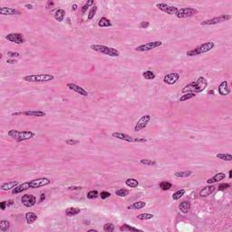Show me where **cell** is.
<instances>
[{
  "label": "cell",
  "mask_w": 232,
  "mask_h": 232,
  "mask_svg": "<svg viewBox=\"0 0 232 232\" xmlns=\"http://www.w3.org/2000/svg\"><path fill=\"white\" fill-rule=\"evenodd\" d=\"M208 86V80L203 77L199 76L195 82H192L187 84L182 89V94H187V92H193V94H199V92H203Z\"/></svg>",
  "instance_id": "cell-1"
},
{
  "label": "cell",
  "mask_w": 232,
  "mask_h": 232,
  "mask_svg": "<svg viewBox=\"0 0 232 232\" xmlns=\"http://www.w3.org/2000/svg\"><path fill=\"white\" fill-rule=\"evenodd\" d=\"M7 135L17 143L25 142L31 140L35 137V133L32 131H17V130H10L7 132Z\"/></svg>",
  "instance_id": "cell-2"
},
{
  "label": "cell",
  "mask_w": 232,
  "mask_h": 232,
  "mask_svg": "<svg viewBox=\"0 0 232 232\" xmlns=\"http://www.w3.org/2000/svg\"><path fill=\"white\" fill-rule=\"evenodd\" d=\"M91 49L94 50L97 53L105 55H109L111 57H118L120 55V52L112 47H109V46L106 45H103V44H91Z\"/></svg>",
  "instance_id": "cell-3"
},
{
  "label": "cell",
  "mask_w": 232,
  "mask_h": 232,
  "mask_svg": "<svg viewBox=\"0 0 232 232\" xmlns=\"http://www.w3.org/2000/svg\"><path fill=\"white\" fill-rule=\"evenodd\" d=\"M215 47V44L213 42H206L199 45H198L196 48L190 50L186 53L188 56H197L202 54H206L208 52L211 51Z\"/></svg>",
  "instance_id": "cell-4"
},
{
  "label": "cell",
  "mask_w": 232,
  "mask_h": 232,
  "mask_svg": "<svg viewBox=\"0 0 232 232\" xmlns=\"http://www.w3.org/2000/svg\"><path fill=\"white\" fill-rule=\"evenodd\" d=\"M23 80L29 83H47L55 80V76L50 74H38L30 75L23 77Z\"/></svg>",
  "instance_id": "cell-5"
},
{
  "label": "cell",
  "mask_w": 232,
  "mask_h": 232,
  "mask_svg": "<svg viewBox=\"0 0 232 232\" xmlns=\"http://www.w3.org/2000/svg\"><path fill=\"white\" fill-rule=\"evenodd\" d=\"M232 18V16L230 15H220L219 16L208 19L205 21H202L200 23V26L202 27H206V26H213V25H218V24H221V23L227 22L228 20H230Z\"/></svg>",
  "instance_id": "cell-6"
},
{
  "label": "cell",
  "mask_w": 232,
  "mask_h": 232,
  "mask_svg": "<svg viewBox=\"0 0 232 232\" xmlns=\"http://www.w3.org/2000/svg\"><path fill=\"white\" fill-rule=\"evenodd\" d=\"M161 45H162L161 41H152V42H149V43H146V44H143L141 45H138L135 48V51L140 52V53L147 52V51H151V50L155 49V48H158Z\"/></svg>",
  "instance_id": "cell-7"
},
{
  "label": "cell",
  "mask_w": 232,
  "mask_h": 232,
  "mask_svg": "<svg viewBox=\"0 0 232 232\" xmlns=\"http://www.w3.org/2000/svg\"><path fill=\"white\" fill-rule=\"evenodd\" d=\"M198 14V10L193 7H181L178 8L175 16L178 18H188L194 16L195 15Z\"/></svg>",
  "instance_id": "cell-8"
},
{
  "label": "cell",
  "mask_w": 232,
  "mask_h": 232,
  "mask_svg": "<svg viewBox=\"0 0 232 232\" xmlns=\"http://www.w3.org/2000/svg\"><path fill=\"white\" fill-rule=\"evenodd\" d=\"M51 183V180L45 177H42V178H37L33 180L29 181L30 184V189H37V188H41V187H44L47 186Z\"/></svg>",
  "instance_id": "cell-9"
},
{
  "label": "cell",
  "mask_w": 232,
  "mask_h": 232,
  "mask_svg": "<svg viewBox=\"0 0 232 232\" xmlns=\"http://www.w3.org/2000/svg\"><path fill=\"white\" fill-rule=\"evenodd\" d=\"M151 119V116L150 114H145V115L142 116V117L139 119L138 122L136 123V124L134 126V131L139 132V131H142V130L145 129L148 126Z\"/></svg>",
  "instance_id": "cell-10"
},
{
  "label": "cell",
  "mask_w": 232,
  "mask_h": 232,
  "mask_svg": "<svg viewBox=\"0 0 232 232\" xmlns=\"http://www.w3.org/2000/svg\"><path fill=\"white\" fill-rule=\"evenodd\" d=\"M6 39L9 42L15 43V44H24L26 42V39L21 33H10L6 35Z\"/></svg>",
  "instance_id": "cell-11"
},
{
  "label": "cell",
  "mask_w": 232,
  "mask_h": 232,
  "mask_svg": "<svg viewBox=\"0 0 232 232\" xmlns=\"http://www.w3.org/2000/svg\"><path fill=\"white\" fill-rule=\"evenodd\" d=\"M21 202L27 208H31L36 204V198L32 194H25L21 198Z\"/></svg>",
  "instance_id": "cell-12"
},
{
  "label": "cell",
  "mask_w": 232,
  "mask_h": 232,
  "mask_svg": "<svg viewBox=\"0 0 232 232\" xmlns=\"http://www.w3.org/2000/svg\"><path fill=\"white\" fill-rule=\"evenodd\" d=\"M156 7H157L159 10H160V11H162V12H164V13H166V14H168V15H175L176 12H177V10H178V7H173V6L167 5V4H165V3H158V4L156 5Z\"/></svg>",
  "instance_id": "cell-13"
},
{
  "label": "cell",
  "mask_w": 232,
  "mask_h": 232,
  "mask_svg": "<svg viewBox=\"0 0 232 232\" xmlns=\"http://www.w3.org/2000/svg\"><path fill=\"white\" fill-rule=\"evenodd\" d=\"M66 86L68 87V89L72 90L73 92H76V94H78V95H82V96L87 97L88 95H89V94H88V92H87L84 88L81 87L80 85H78V84H76V83H68L66 84Z\"/></svg>",
  "instance_id": "cell-14"
},
{
  "label": "cell",
  "mask_w": 232,
  "mask_h": 232,
  "mask_svg": "<svg viewBox=\"0 0 232 232\" xmlns=\"http://www.w3.org/2000/svg\"><path fill=\"white\" fill-rule=\"evenodd\" d=\"M13 116H18V115H27V116H33V117H44L46 115V113L43 111H26V112H14L12 113Z\"/></svg>",
  "instance_id": "cell-15"
},
{
  "label": "cell",
  "mask_w": 232,
  "mask_h": 232,
  "mask_svg": "<svg viewBox=\"0 0 232 232\" xmlns=\"http://www.w3.org/2000/svg\"><path fill=\"white\" fill-rule=\"evenodd\" d=\"M179 79H180V74L171 73V74H168L164 76L163 82L168 85H173L179 81Z\"/></svg>",
  "instance_id": "cell-16"
},
{
  "label": "cell",
  "mask_w": 232,
  "mask_h": 232,
  "mask_svg": "<svg viewBox=\"0 0 232 232\" xmlns=\"http://www.w3.org/2000/svg\"><path fill=\"white\" fill-rule=\"evenodd\" d=\"M112 136L113 138L119 139V140H122V141H124V142H127V143H133V140H134V138L132 137L131 135L123 133V132H112Z\"/></svg>",
  "instance_id": "cell-17"
},
{
  "label": "cell",
  "mask_w": 232,
  "mask_h": 232,
  "mask_svg": "<svg viewBox=\"0 0 232 232\" xmlns=\"http://www.w3.org/2000/svg\"><path fill=\"white\" fill-rule=\"evenodd\" d=\"M216 186L215 185H212V184H208V186L204 187L203 189L200 190L199 191V196L200 197H208L211 195L215 191H216Z\"/></svg>",
  "instance_id": "cell-18"
},
{
  "label": "cell",
  "mask_w": 232,
  "mask_h": 232,
  "mask_svg": "<svg viewBox=\"0 0 232 232\" xmlns=\"http://www.w3.org/2000/svg\"><path fill=\"white\" fill-rule=\"evenodd\" d=\"M219 94L222 96H226V95H228L230 92H231V90L230 88L228 87V83L227 81H223L220 83V84L219 85Z\"/></svg>",
  "instance_id": "cell-19"
},
{
  "label": "cell",
  "mask_w": 232,
  "mask_h": 232,
  "mask_svg": "<svg viewBox=\"0 0 232 232\" xmlns=\"http://www.w3.org/2000/svg\"><path fill=\"white\" fill-rule=\"evenodd\" d=\"M28 189H30V184H29V181H27V182H24L22 184H19L18 186H16L15 189L12 190V193L14 195L16 194H19L23 191H27Z\"/></svg>",
  "instance_id": "cell-20"
},
{
  "label": "cell",
  "mask_w": 232,
  "mask_h": 232,
  "mask_svg": "<svg viewBox=\"0 0 232 232\" xmlns=\"http://www.w3.org/2000/svg\"><path fill=\"white\" fill-rule=\"evenodd\" d=\"M0 14L2 16H18L21 13L12 7H0Z\"/></svg>",
  "instance_id": "cell-21"
},
{
  "label": "cell",
  "mask_w": 232,
  "mask_h": 232,
  "mask_svg": "<svg viewBox=\"0 0 232 232\" xmlns=\"http://www.w3.org/2000/svg\"><path fill=\"white\" fill-rule=\"evenodd\" d=\"M178 208H179V211H180L181 213L187 214V213H189L190 211H191V202L188 201V200L181 201V202L179 204Z\"/></svg>",
  "instance_id": "cell-22"
},
{
  "label": "cell",
  "mask_w": 232,
  "mask_h": 232,
  "mask_svg": "<svg viewBox=\"0 0 232 232\" xmlns=\"http://www.w3.org/2000/svg\"><path fill=\"white\" fill-rule=\"evenodd\" d=\"M226 178V174L223 173V172H219L217 174H215L212 178H210L207 180V183L208 184H213V183H216V182H219V181H221L223 180H225Z\"/></svg>",
  "instance_id": "cell-23"
},
{
  "label": "cell",
  "mask_w": 232,
  "mask_h": 232,
  "mask_svg": "<svg viewBox=\"0 0 232 232\" xmlns=\"http://www.w3.org/2000/svg\"><path fill=\"white\" fill-rule=\"evenodd\" d=\"M18 185H19V182L16 181V180L6 182V183H3V184L1 185V190H2L3 191H10V190L15 189L16 186H18Z\"/></svg>",
  "instance_id": "cell-24"
},
{
  "label": "cell",
  "mask_w": 232,
  "mask_h": 232,
  "mask_svg": "<svg viewBox=\"0 0 232 232\" xmlns=\"http://www.w3.org/2000/svg\"><path fill=\"white\" fill-rule=\"evenodd\" d=\"M145 206H146L145 201H136L132 205L128 206L127 208L130 211H138V210H141V208H143Z\"/></svg>",
  "instance_id": "cell-25"
},
{
  "label": "cell",
  "mask_w": 232,
  "mask_h": 232,
  "mask_svg": "<svg viewBox=\"0 0 232 232\" xmlns=\"http://www.w3.org/2000/svg\"><path fill=\"white\" fill-rule=\"evenodd\" d=\"M81 212V210L79 208H75V207H71V208H68L65 210V215L67 217H73L75 216L77 214H79Z\"/></svg>",
  "instance_id": "cell-26"
},
{
  "label": "cell",
  "mask_w": 232,
  "mask_h": 232,
  "mask_svg": "<svg viewBox=\"0 0 232 232\" xmlns=\"http://www.w3.org/2000/svg\"><path fill=\"white\" fill-rule=\"evenodd\" d=\"M65 11L64 10V9H57L55 12V14H54V17H55V19L57 21V22H63L64 21V17H65Z\"/></svg>",
  "instance_id": "cell-27"
},
{
  "label": "cell",
  "mask_w": 232,
  "mask_h": 232,
  "mask_svg": "<svg viewBox=\"0 0 232 232\" xmlns=\"http://www.w3.org/2000/svg\"><path fill=\"white\" fill-rule=\"evenodd\" d=\"M112 26V22L107 17H102L98 22V27H111Z\"/></svg>",
  "instance_id": "cell-28"
},
{
  "label": "cell",
  "mask_w": 232,
  "mask_h": 232,
  "mask_svg": "<svg viewBox=\"0 0 232 232\" xmlns=\"http://www.w3.org/2000/svg\"><path fill=\"white\" fill-rule=\"evenodd\" d=\"M37 219H38V217L35 212H27L26 213V220H27V224H29V225H31L35 221H36Z\"/></svg>",
  "instance_id": "cell-29"
},
{
  "label": "cell",
  "mask_w": 232,
  "mask_h": 232,
  "mask_svg": "<svg viewBox=\"0 0 232 232\" xmlns=\"http://www.w3.org/2000/svg\"><path fill=\"white\" fill-rule=\"evenodd\" d=\"M125 184H126L127 187L132 188V189H134V188H137V187H138L139 181H138L136 179L130 178V179H127V180H125Z\"/></svg>",
  "instance_id": "cell-30"
},
{
  "label": "cell",
  "mask_w": 232,
  "mask_h": 232,
  "mask_svg": "<svg viewBox=\"0 0 232 232\" xmlns=\"http://www.w3.org/2000/svg\"><path fill=\"white\" fill-rule=\"evenodd\" d=\"M120 231H136V232H143L142 229H139L137 228L132 227L128 224H123L120 227Z\"/></svg>",
  "instance_id": "cell-31"
},
{
  "label": "cell",
  "mask_w": 232,
  "mask_h": 232,
  "mask_svg": "<svg viewBox=\"0 0 232 232\" xmlns=\"http://www.w3.org/2000/svg\"><path fill=\"white\" fill-rule=\"evenodd\" d=\"M140 163L144 166H152L156 167L157 166V161L155 160H149V159H142L140 160Z\"/></svg>",
  "instance_id": "cell-32"
},
{
  "label": "cell",
  "mask_w": 232,
  "mask_h": 232,
  "mask_svg": "<svg viewBox=\"0 0 232 232\" xmlns=\"http://www.w3.org/2000/svg\"><path fill=\"white\" fill-rule=\"evenodd\" d=\"M10 222L7 219H2L0 221V231L1 232H6L10 228Z\"/></svg>",
  "instance_id": "cell-33"
},
{
  "label": "cell",
  "mask_w": 232,
  "mask_h": 232,
  "mask_svg": "<svg viewBox=\"0 0 232 232\" xmlns=\"http://www.w3.org/2000/svg\"><path fill=\"white\" fill-rule=\"evenodd\" d=\"M192 174L191 171H177L174 173V176L177 178H187Z\"/></svg>",
  "instance_id": "cell-34"
},
{
  "label": "cell",
  "mask_w": 232,
  "mask_h": 232,
  "mask_svg": "<svg viewBox=\"0 0 232 232\" xmlns=\"http://www.w3.org/2000/svg\"><path fill=\"white\" fill-rule=\"evenodd\" d=\"M216 157L221 160H226V161L232 160V155L230 153H219L216 155Z\"/></svg>",
  "instance_id": "cell-35"
},
{
  "label": "cell",
  "mask_w": 232,
  "mask_h": 232,
  "mask_svg": "<svg viewBox=\"0 0 232 232\" xmlns=\"http://www.w3.org/2000/svg\"><path fill=\"white\" fill-rule=\"evenodd\" d=\"M143 77L145 78L146 80H153V79H155L156 75H155L154 72H152L151 70H147L143 73Z\"/></svg>",
  "instance_id": "cell-36"
},
{
  "label": "cell",
  "mask_w": 232,
  "mask_h": 232,
  "mask_svg": "<svg viewBox=\"0 0 232 232\" xmlns=\"http://www.w3.org/2000/svg\"><path fill=\"white\" fill-rule=\"evenodd\" d=\"M97 9H98V7L96 6H94V7H91L90 11L88 13V16H87V20L88 21H91L92 18H95V16L96 15V12H97Z\"/></svg>",
  "instance_id": "cell-37"
},
{
  "label": "cell",
  "mask_w": 232,
  "mask_h": 232,
  "mask_svg": "<svg viewBox=\"0 0 232 232\" xmlns=\"http://www.w3.org/2000/svg\"><path fill=\"white\" fill-rule=\"evenodd\" d=\"M152 218H154V215L151 213H142L137 215V219L140 220H148V219H151Z\"/></svg>",
  "instance_id": "cell-38"
},
{
  "label": "cell",
  "mask_w": 232,
  "mask_h": 232,
  "mask_svg": "<svg viewBox=\"0 0 232 232\" xmlns=\"http://www.w3.org/2000/svg\"><path fill=\"white\" fill-rule=\"evenodd\" d=\"M171 187H172V184L169 181H161L160 183V188L162 191H169L171 189Z\"/></svg>",
  "instance_id": "cell-39"
},
{
  "label": "cell",
  "mask_w": 232,
  "mask_h": 232,
  "mask_svg": "<svg viewBox=\"0 0 232 232\" xmlns=\"http://www.w3.org/2000/svg\"><path fill=\"white\" fill-rule=\"evenodd\" d=\"M196 96V94H193V92H187V94H183V95L180 98V102H185L187 100L192 99Z\"/></svg>",
  "instance_id": "cell-40"
},
{
  "label": "cell",
  "mask_w": 232,
  "mask_h": 232,
  "mask_svg": "<svg viewBox=\"0 0 232 232\" xmlns=\"http://www.w3.org/2000/svg\"><path fill=\"white\" fill-rule=\"evenodd\" d=\"M185 192H186V191H185V190H179V191H175L172 194V199L173 200H178V199H181V197L185 194Z\"/></svg>",
  "instance_id": "cell-41"
},
{
  "label": "cell",
  "mask_w": 232,
  "mask_h": 232,
  "mask_svg": "<svg viewBox=\"0 0 232 232\" xmlns=\"http://www.w3.org/2000/svg\"><path fill=\"white\" fill-rule=\"evenodd\" d=\"M130 194V191L127 189H119L115 191V195H117L119 197H126Z\"/></svg>",
  "instance_id": "cell-42"
},
{
  "label": "cell",
  "mask_w": 232,
  "mask_h": 232,
  "mask_svg": "<svg viewBox=\"0 0 232 232\" xmlns=\"http://www.w3.org/2000/svg\"><path fill=\"white\" fill-rule=\"evenodd\" d=\"M91 6H95V2L94 1V0H89V1H87V3L86 4H84L83 6V7L81 8V11H82V13L83 14H84L86 11H87V9L91 7Z\"/></svg>",
  "instance_id": "cell-43"
},
{
  "label": "cell",
  "mask_w": 232,
  "mask_h": 232,
  "mask_svg": "<svg viewBox=\"0 0 232 232\" xmlns=\"http://www.w3.org/2000/svg\"><path fill=\"white\" fill-rule=\"evenodd\" d=\"M86 197L87 199H97L99 197V192L97 191H90L87 194H86Z\"/></svg>",
  "instance_id": "cell-44"
},
{
  "label": "cell",
  "mask_w": 232,
  "mask_h": 232,
  "mask_svg": "<svg viewBox=\"0 0 232 232\" xmlns=\"http://www.w3.org/2000/svg\"><path fill=\"white\" fill-rule=\"evenodd\" d=\"M114 229H115V227L112 223H106L103 226V231H105V232H112V231H114Z\"/></svg>",
  "instance_id": "cell-45"
},
{
  "label": "cell",
  "mask_w": 232,
  "mask_h": 232,
  "mask_svg": "<svg viewBox=\"0 0 232 232\" xmlns=\"http://www.w3.org/2000/svg\"><path fill=\"white\" fill-rule=\"evenodd\" d=\"M229 187H230V184H229V183H221V184L219 185L218 190L220 191H225V190L228 189Z\"/></svg>",
  "instance_id": "cell-46"
},
{
  "label": "cell",
  "mask_w": 232,
  "mask_h": 232,
  "mask_svg": "<svg viewBox=\"0 0 232 232\" xmlns=\"http://www.w3.org/2000/svg\"><path fill=\"white\" fill-rule=\"evenodd\" d=\"M65 143L67 145H76L79 143V141H76V140H73V139H68V140L65 141Z\"/></svg>",
  "instance_id": "cell-47"
},
{
  "label": "cell",
  "mask_w": 232,
  "mask_h": 232,
  "mask_svg": "<svg viewBox=\"0 0 232 232\" xmlns=\"http://www.w3.org/2000/svg\"><path fill=\"white\" fill-rule=\"evenodd\" d=\"M7 56L9 58H16L19 56V53L17 52H13V51H8L7 52Z\"/></svg>",
  "instance_id": "cell-48"
},
{
  "label": "cell",
  "mask_w": 232,
  "mask_h": 232,
  "mask_svg": "<svg viewBox=\"0 0 232 232\" xmlns=\"http://www.w3.org/2000/svg\"><path fill=\"white\" fill-rule=\"evenodd\" d=\"M100 197L102 198V199H106L111 197V193L108 191H102L100 193Z\"/></svg>",
  "instance_id": "cell-49"
},
{
  "label": "cell",
  "mask_w": 232,
  "mask_h": 232,
  "mask_svg": "<svg viewBox=\"0 0 232 232\" xmlns=\"http://www.w3.org/2000/svg\"><path fill=\"white\" fill-rule=\"evenodd\" d=\"M149 26H150V23L149 22H147V21H143V22H141V24H140V28H143V29H146V28H148L149 27Z\"/></svg>",
  "instance_id": "cell-50"
},
{
  "label": "cell",
  "mask_w": 232,
  "mask_h": 232,
  "mask_svg": "<svg viewBox=\"0 0 232 232\" xmlns=\"http://www.w3.org/2000/svg\"><path fill=\"white\" fill-rule=\"evenodd\" d=\"M133 142L134 143H146L147 142V140L146 139H141V138H135L134 140H133Z\"/></svg>",
  "instance_id": "cell-51"
},
{
  "label": "cell",
  "mask_w": 232,
  "mask_h": 232,
  "mask_svg": "<svg viewBox=\"0 0 232 232\" xmlns=\"http://www.w3.org/2000/svg\"><path fill=\"white\" fill-rule=\"evenodd\" d=\"M7 206V201H2V202H0V208H1V210H2V211H5V210H6Z\"/></svg>",
  "instance_id": "cell-52"
},
{
  "label": "cell",
  "mask_w": 232,
  "mask_h": 232,
  "mask_svg": "<svg viewBox=\"0 0 232 232\" xmlns=\"http://www.w3.org/2000/svg\"><path fill=\"white\" fill-rule=\"evenodd\" d=\"M7 63L9 64H14L16 63V60L15 58H9V59L7 60Z\"/></svg>",
  "instance_id": "cell-53"
},
{
  "label": "cell",
  "mask_w": 232,
  "mask_h": 232,
  "mask_svg": "<svg viewBox=\"0 0 232 232\" xmlns=\"http://www.w3.org/2000/svg\"><path fill=\"white\" fill-rule=\"evenodd\" d=\"M68 190H70V191H81V190H82V187H75V186H72V187H69Z\"/></svg>",
  "instance_id": "cell-54"
},
{
  "label": "cell",
  "mask_w": 232,
  "mask_h": 232,
  "mask_svg": "<svg viewBox=\"0 0 232 232\" xmlns=\"http://www.w3.org/2000/svg\"><path fill=\"white\" fill-rule=\"evenodd\" d=\"M55 5L54 1H47V3H46V7L47 8H50L51 7H53Z\"/></svg>",
  "instance_id": "cell-55"
},
{
  "label": "cell",
  "mask_w": 232,
  "mask_h": 232,
  "mask_svg": "<svg viewBox=\"0 0 232 232\" xmlns=\"http://www.w3.org/2000/svg\"><path fill=\"white\" fill-rule=\"evenodd\" d=\"M7 207H8V206H12V205L14 204V200H13V199H8V200L7 201Z\"/></svg>",
  "instance_id": "cell-56"
},
{
  "label": "cell",
  "mask_w": 232,
  "mask_h": 232,
  "mask_svg": "<svg viewBox=\"0 0 232 232\" xmlns=\"http://www.w3.org/2000/svg\"><path fill=\"white\" fill-rule=\"evenodd\" d=\"M25 7H26L27 9H30V10H32V9L34 8V7H33L32 5H30V4H26V5H25Z\"/></svg>",
  "instance_id": "cell-57"
},
{
  "label": "cell",
  "mask_w": 232,
  "mask_h": 232,
  "mask_svg": "<svg viewBox=\"0 0 232 232\" xmlns=\"http://www.w3.org/2000/svg\"><path fill=\"white\" fill-rule=\"evenodd\" d=\"M77 8H78L77 5H73V6H72V11H76Z\"/></svg>",
  "instance_id": "cell-58"
},
{
  "label": "cell",
  "mask_w": 232,
  "mask_h": 232,
  "mask_svg": "<svg viewBox=\"0 0 232 232\" xmlns=\"http://www.w3.org/2000/svg\"><path fill=\"white\" fill-rule=\"evenodd\" d=\"M44 199H45V195H44V193H42V194H41V199H40V202H42L43 200H44Z\"/></svg>",
  "instance_id": "cell-59"
},
{
  "label": "cell",
  "mask_w": 232,
  "mask_h": 232,
  "mask_svg": "<svg viewBox=\"0 0 232 232\" xmlns=\"http://www.w3.org/2000/svg\"><path fill=\"white\" fill-rule=\"evenodd\" d=\"M88 232H97V229H89Z\"/></svg>",
  "instance_id": "cell-60"
},
{
  "label": "cell",
  "mask_w": 232,
  "mask_h": 232,
  "mask_svg": "<svg viewBox=\"0 0 232 232\" xmlns=\"http://www.w3.org/2000/svg\"><path fill=\"white\" fill-rule=\"evenodd\" d=\"M228 174H229V176H228V177H229V179H231V178H232V171H231V170L229 171Z\"/></svg>",
  "instance_id": "cell-61"
}]
</instances>
